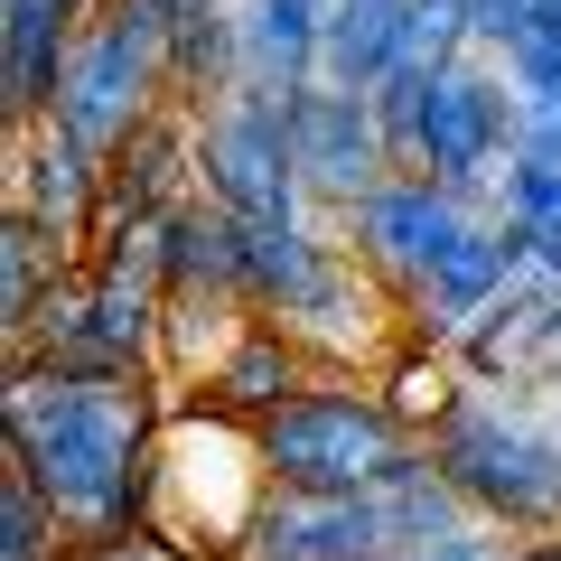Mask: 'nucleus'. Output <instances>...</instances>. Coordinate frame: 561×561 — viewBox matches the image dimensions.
I'll list each match as a JSON object with an SVG mask.
<instances>
[{
    "instance_id": "obj_1",
    "label": "nucleus",
    "mask_w": 561,
    "mask_h": 561,
    "mask_svg": "<svg viewBox=\"0 0 561 561\" xmlns=\"http://www.w3.org/2000/svg\"><path fill=\"white\" fill-rule=\"evenodd\" d=\"M0 431H10V468L57 505L76 552L150 524V486H160V402H150V383L57 375V365L20 356Z\"/></svg>"
},
{
    "instance_id": "obj_2",
    "label": "nucleus",
    "mask_w": 561,
    "mask_h": 561,
    "mask_svg": "<svg viewBox=\"0 0 561 561\" xmlns=\"http://www.w3.org/2000/svg\"><path fill=\"white\" fill-rule=\"evenodd\" d=\"M431 468L468 496V515L496 534H552L561 524V431L524 412L505 383H459L440 421H431Z\"/></svg>"
},
{
    "instance_id": "obj_3",
    "label": "nucleus",
    "mask_w": 561,
    "mask_h": 561,
    "mask_svg": "<svg viewBox=\"0 0 561 561\" xmlns=\"http://www.w3.org/2000/svg\"><path fill=\"white\" fill-rule=\"evenodd\" d=\"M253 449H262V478L280 496H375L383 468L421 440L393 421L383 393H365L346 375H319L309 393L280 402L272 421H253Z\"/></svg>"
},
{
    "instance_id": "obj_4",
    "label": "nucleus",
    "mask_w": 561,
    "mask_h": 561,
    "mask_svg": "<svg viewBox=\"0 0 561 561\" xmlns=\"http://www.w3.org/2000/svg\"><path fill=\"white\" fill-rule=\"evenodd\" d=\"M179 94L169 84V0H103L84 20L76 57H66V84H57V131H76L94 160H122L160 103Z\"/></svg>"
},
{
    "instance_id": "obj_5",
    "label": "nucleus",
    "mask_w": 561,
    "mask_h": 561,
    "mask_svg": "<svg viewBox=\"0 0 561 561\" xmlns=\"http://www.w3.org/2000/svg\"><path fill=\"white\" fill-rule=\"evenodd\" d=\"M197 197H216L243 225H280L309 216L300 187V150H290V94H262V84H225L216 103H197Z\"/></svg>"
},
{
    "instance_id": "obj_6",
    "label": "nucleus",
    "mask_w": 561,
    "mask_h": 561,
    "mask_svg": "<svg viewBox=\"0 0 561 561\" xmlns=\"http://www.w3.org/2000/svg\"><path fill=\"white\" fill-rule=\"evenodd\" d=\"M468 197H449L440 179H421V169H402V179H383L375 197L346 216V243H356V262H365V280H383L402 309L421 300V280L440 272V253L468 234Z\"/></svg>"
},
{
    "instance_id": "obj_7",
    "label": "nucleus",
    "mask_w": 561,
    "mask_h": 561,
    "mask_svg": "<svg viewBox=\"0 0 561 561\" xmlns=\"http://www.w3.org/2000/svg\"><path fill=\"white\" fill-rule=\"evenodd\" d=\"M290 150H300L309 206H328V216H356L383 179H402L383 131H375V94H337V84H300L290 94Z\"/></svg>"
},
{
    "instance_id": "obj_8",
    "label": "nucleus",
    "mask_w": 561,
    "mask_h": 561,
    "mask_svg": "<svg viewBox=\"0 0 561 561\" xmlns=\"http://www.w3.org/2000/svg\"><path fill=\"white\" fill-rule=\"evenodd\" d=\"M515 280H524V243H515V225L478 216V225H468V234L440 253V272L421 280V300L402 309V319H412V346H459L468 328H478L486 309L515 290Z\"/></svg>"
},
{
    "instance_id": "obj_9",
    "label": "nucleus",
    "mask_w": 561,
    "mask_h": 561,
    "mask_svg": "<svg viewBox=\"0 0 561 561\" xmlns=\"http://www.w3.org/2000/svg\"><path fill=\"white\" fill-rule=\"evenodd\" d=\"M243 561H393V524L375 496H280L253 515Z\"/></svg>"
},
{
    "instance_id": "obj_10",
    "label": "nucleus",
    "mask_w": 561,
    "mask_h": 561,
    "mask_svg": "<svg viewBox=\"0 0 561 561\" xmlns=\"http://www.w3.org/2000/svg\"><path fill=\"white\" fill-rule=\"evenodd\" d=\"M103 179H113V160H94L76 131H57V122H28L20 150H10V206L38 216L57 243H76V234L103 225Z\"/></svg>"
},
{
    "instance_id": "obj_11",
    "label": "nucleus",
    "mask_w": 561,
    "mask_h": 561,
    "mask_svg": "<svg viewBox=\"0 0 561 561\" xmlns=\"http://www.w3.org/2000/svg\"><path fill=\"white\" fill-rule=\"evenodd\" d=\"M459 365H468V383H505V393L542 383L561 365V290L524 272L515 290H505V300L459 337Z\"/></svg>"
},
{
    "instance_id": "obj_12",
    "label": "nucleus",
    "mask_w": 561,
    "mask_h": 561,
    "mask_svg": "<svg viewBox=\"0 0 561 561\" xmlns=\"http://www.w3.org/2000/svg\"><path fill=\"white\" fill-rule=\"evenodd\" d=\"M309 346L290 337L280 319H243V337L216 356V375H206V412H225L234 431H253V421H272L290 393H309Z\"/></svg>"
},
{
    "instance_id": "obj_13",
    "label": "nucleus",
    "mask_w": 561,
    "mask_h": 561,
    "mask_svg": "<svg viewBox=\"0 0 561 561\" xmlns=\"http://www.w3.org/2000/svg\"><path fill=\"white\" fill-rule=\"evenodd\" d=\"M319 47H328V0H243L234 10V84L300 94V84H319Z\"/></svg>"
},
{
    "instance_id": "obj_14",
    "label": "nucleus",
    "mask_w": 561,
    "mask_h": 561,
    "mask_svg": "<svg viewBox=\"0 0 561 561\" xmlns=\"http://www.w3.org/2000/svg\"><path fill=\"white\" fill-rule=\"evenodd\" d=\"M160 290L169 300H243V216L216 197H187L160 225Z\"/></svg>"
},
{
    "instance_id": "obj_15",
    "label": "nucleus",
    "mask_w": 561,
    "mask_h": 561,
    "mask_svg": "<svg viewBox=\"0 0 561 561\" xmlns=\"http://www.w3.org/2000/svg\"><path fill=\"white\" fill-rule=\"evenodd\" d=\"M402 20H412V0H328L319 84H337V94H375V84L402 66Z\"/></svg>"
},
{
    "instance_id": "obj_16",
    "label": "nucleus",
    "mask_w": 561,
    "mask_h": 561,
    "mask_svg": "<svg viewBox=\"0 0 561 561\" xmlns=\"http://www.w3.org/2000/svg\"><path fill=\"white\" fill-rule=\"evenodd\" d=\"M234 10L243 0H169V84L187 113L234 84Z\"/></svg>"
},
{
    "instance_id": "obj_17",
    "label": "nucleus",
    "mask_w": 561,
    "mask_h": 561,
    "mask_svg": "<svg viewBox=\"0 0 561 561\" xmlns=\"http://www.w3.org/2000/svg\"><path fill=\"white\" fill-rule=\"evenodd\" d=\"M375 505H383V524H393V561L412 552V542H440V534H459V524H478V515H468V496L431 468V449H402V459L383 468Z\"/></svg>"
},
{
    "instance_id": "obj_18",
    "label": "nucleus",
    "mask_w": 561,
    "mask_h": 561,
    "mask_svg": "<svg viewBox=\"0 0 561 561\" xmlns=\"http://www.w3.org/2000/svg\"><path fill=\"white\" fill-rule=\"evenodd\" d=\"M0 561H76V534L20 468H0Z\"/></svg>"
},
{
    "instance_id": "obj_19",
    "label": "nucleus",
    "mask_w": 561,
    "mask_h": 561,
    "mask_svg": "<svg viewBox=\"0 0 561 561\" xmlns=\"http://www.w3.org/2000/svg\"><path fill=\"white\" fill-rule=\"evenodd\" d=\"M478 57V28H468V0H412V20H402V66H431V76H449V66Z\"/></svg>"
},
{
    "instance_id": "obj_20",
    "label": "nucleus",
    "mask_w": 561,
    "mask_h": 561,
    "mask_svg": "<svg viewBox=\"0 0 561 561\" xmlns=\"http://www.w3.org/2000/svg\"><path fill=\"white\" fill-rule=\"evenodd\" d=\"M431 66H393V76L375 84V131H383V150H393V169H412L421 160V122H431Z\"/></svg>"
},
{
    "instance_id": "obj_21",
    "label": "nucleus",
    "mask_w": 561,
    "mask_h": 561,
    "mask_svg": "<svg viewBox=\"0 0 561 561\" xmlns=\"http://www.w3.org/2000/svg\"><path fill=\"white\" fill-rule=\"evenodd\" d=\"M496 66H505V84H515V94H561V38H552V28H524Z\"/></svg>"
},
{
    "instance_id": "obj_22",
    "label": "nucleus",
    "mask_w": 561,
    "mask_h": 561,
    "mask_svg": "<svg viewBox=\"0 0 561 561\" xmlns=\"http://www.w3.org/2000/svg\"><path fill=\"white\" fill-rule=\"evenodd\" d=\"M402 561H524V552L496 534V524H459V534H440V542H412Z\"/></svg>"
},
{
    "instance_id": "obj_23",
    "label": "nucleus",
    "mask_w": 561,
    "mask_h": 561,
    "mask_svg": "<svg viewBox=\"0 0 561 561\" xmlns=\"http://www.w3.org/2000/svg\"><path fill=\"white\" fill-rule=\"evenodd\" d=\"M468 28H478V57H505L534 28V0H468Z\"/></svg>"
},
{
    "instance_id": "obj_24",
    "label": "nucleus",
    "mask_w": 561,
    "mask_h": 561,
    "mask_svg": "<svg viewBox=\"0 0 561 561\" xmlns=\"http://www.w3.org/2000/svg\"><path fill=\"white\" fill-rule=\"evenodd\" d=\"M84 561H206V552H187V542H179V534H160V524H131V534L94 542Z\"/></svg>"
},
{
    "instance_id": "obj_25",
    "label": "nucleus",
    "mask_w": 561,
    "mask_h": 561,
    "mask_svg": "<svg viewBox=\"0 0 561 561\" xmlns=\"http://www.w3.org/2000/svg\"><path fill=\"white\" fill-rule=\"evenodd\" d=\"M515 160L561 169V94H524V140H515Z\"/></svg>"
},
{
    "instance_id": "obj_26",
    "label": "nucleus",
    "mask_w": 561,
    "mask_h": 561,
    "mask_svg": "<svg viewBox=\"0 0 561 561\" xmlns=\"http://www.w3.org/2000/svg\"><path fill=\"white\" fill-rule=\"evenodd\" d=\"M515 243H524V272L561 290V234H534V225H515Z\"/></svg>"
},
{
    "instance_id": "obj_27",
    "label": "nucleus",
    "mask_w": 561,
    "mask_h": 561,
    "mask_svg": "<svg viewBox=\"0 0 561 561\" xmlns=\"http://www.w3.org/2000/svg\"><path fill=\"white\" fill-rule=\"evenodd\" d=\"M534 28H552V38H561V0H534Z\"/></svg>"
},
{
    "instance_id": "obj_28",
    "label": "nucleus",
    "mask_w": 561,
    "mask_h": 561,
    "mask_svg": "<svg viewBox=\"0 0 561 561\" xmlns=\"http://www.w3.org/2000/svg\"><path fill=\"white\" fill-rule=\"evenodd\" d=\"M524 561H561V534H542V542H534V552H524Z\"/></svg>"
},
{
    "instance_id": "obj_29",
    "label": "nucleus",
    "mask_w": 561,
    "mask_h": 561,
    "mask_svg": "<svg viewBox=\"0 0 561 561\" xmlns=\"http://www.w3.org/2000/svg\"><path fill=\"white\" fill-rule=\"evenodd\" d=\"M76 561H84V552H76Z\"/></svg>"
}]
</instances>
